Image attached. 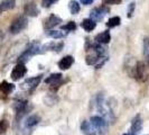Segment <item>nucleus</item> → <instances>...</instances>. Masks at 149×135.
Wrapping results in <instances>:
<instances>
[{
	"instance_id": "1",
	"label": "nucleus",
	"mask_w": 149,
	"mask_h": 135,
	"mask_svg": "<svg viewBox=\"0 0 149 135\" xmlns=\"http://www.w3.org/2000/svg\"><path fill=\"white\" fill-rule=\"evenodd\" d=\"M92 105L95 107L97 112L100 114V117L104 118L107 123H114V116H113V110L111 109L110 105L108 104V101L105 100L102 94L97 95V97L94 98V103Z\"/></svg>"
},
{
	"instance_id": "2",
	"label": "nucleus",
	"mask_w": 149,
	"mask_h": 135,
	"mask_svg": "<svg viewBox=\"0 0 149 135\" xmlns=\"http://www.w3.org/2000/svg\"><path fill=\"white\" fill-rule=\"evenodd\" d=\"M40 53H44L43 46L39 45L38 42H34V43L30 44L29 47H27V49L22 53V55H20L19 59H18V63H24V64H25V62H27L31 56L40 54Z\"/></svg>"
},
{
	"instance_id": "3",
	"label": "nucleus",
	"mask_w": 149,
	"mask_h": 135,
	"mask_svg": "<svg viewBox=\"0 0 149 135\" xmlns=\"http://www.w3.org/2000/svg\"><path fill=\"white\" fill-rule=\"evenodd\" d=\"M27 25H28V19L25 16H19L13 20L10 27H9V30L11 34L16 35V34H19L20 32L25 30L27 27Z\"/></svg>"
},
{
	"instance_id": "4",
	"label": "nucleus",
	"mask_w": 149,
	"mask_h": 135,
	"mask_svg": "<svg viewBox=\"0 0 149 135\" xmlns=\"http://www.w3.org/2000/svg\"><path fill=\"white\" fill-rule=\"evenodd\" d=\"M90 122L93 124V126L97 128V134H101L103 135L107 133L108 131V123L104 118L100 117V116H92Z\"/></svg>"
},
{
	"instance_id": "5",
	"label": "nucleus",
	"mask_w": 149,
	"mask_h": 135,
	"mask_svg": "<svg viewBox=\"0 0 149 135\" xmlns=\"http://www.w3.org/2000/svg\"><path fill=\"white\" fill-rule=\"evenodd\" d=\"M149 77V67L143 62H137L136 64V78L140 81H146Z\"/></svg>"
},
{
	"instance_id": "6",
	"label": "nucleus",
	"mask_w": 149,
	"mask_h": 135,
	"mask_svg": "<svg viewBox=\"0 0 149 135\" xmlns=\"http://www.w3.org/2000/svg\"><path fill=\"white\" fill-rule=\"evenodd\" d=\"M26 73H27V68L25 67V64H24V63H18V64L13 69V71H11V73H10V77H11V79H13L14 81H18V80H20L22 78H24Z\"/></svg>"
},
{
	"instance_id": "7",
	"label": "nucleus",
	"mask_w": 149,
	"mask_h": 135,
	"mask_svg": "<svg viewBox=\"0 0 149 135\" xmlns=\"http://www.w3.org/2000/svg\"><path fill=\"white\" fill-rule=\"evenodd\" d=\"M107 13H109V8L108 7L102 6V7L94 8V9H92L91 13H90V19H92V20H94V22H99V20H101V19L107 15Z\"/></svg>"
},
{
	"instance_id": "8",
	"label": "nucleus",
	"mask_w": 149,
	"mask_h": 135,
	"mask_svg": "<svg viewBox=\"0 0 149 135\" xmlns=\"http://www.w3.org/2000/svg\"><path fill=\"white\" fill-rule=\"evenodd\" d=\"M60 22H62V18H60L58 16L52 14V15H49L44 20L43 26H44V28L46 30H51L52 28H54L55 26L60 25Z\"/></svg>"
},
{
	"instance_id": "9",
	"label": "nucleus",
	"mask_w": 149,
	"mask_h": 135,
	"mask_svg": "<svg viewBox=\"0 0 149 135\" xmlns=\"http://www.w3.org/2000/svg\"><path fill=\"white\" fill-rule=\"evenodd\" d=\"M42 80V75H37V77H33V78H28L25 80V82L22 84V88L27 91H31L37 87L39 82Z\"/></svg>"
},
{
	"instance_id": "10",
	"label": "nucleus",
	"mask_w": 149,
	"mask_h": 135,
	"mask_svg": "<svg viewBox=\"0 0 149 135\" xmlns=\"http://www.w3.org/2000/svg\"><path fill=\"white\" fill-rule=\"evenodd\" d=\"M24 13L31 17H37L39 14V9L35 2H28L24 6Z\"/></svg>"
},
{
	"instance_id": "11",
	"label": "nucleus",
	"mask_w": 149,
	"mask_h": 135,
	"mask_svg": "<svg viewBox=\"0 0 149 135\" xmlns=\"http://www.w3.org/2000/svg\"><path fill=\"white\" fill-rule=\"evenodd\" d=\"M81 131L85 135H97V128L93 126L91 122H88V120H84L81 124Z\"/></svg>"
},
{
	"instance_id": "12",
	"label": "nucleus",
	"mask_w": 149,
	"mask_h": 135,
	"mask_svg": "<svg viewBox=\"0 0 149 135\" xmlns=\"http://www.w3.org/2000/svg\"><path fill=\"white\" fill-rule=\"evenodd\" d=\"M142 129V120L140 115H137L134 117L132 122H131V127H130V132L132 135H136L137 133H139Z\"/></svg>"
},
{
	"instance_id": "13",
	"label": "nucleus",
	"mask_w": 149,
	"mask_h": 135,
	"mask_svg": "<svg viewBox=\"0 0 149 135\" xmlns=\"http://www.w3.org/2000/svg\"><path fill=\"white\" fill-rule=\"evenodd\" d=\"M62 78H63V75H61V73H53L49 77H47L46 79H45V83H47V84H49V86H56V89L61 87V80H62Z\"/></svg>"
},
{
	"instance_id": "14",
	"label": "nucleus",
	"mask_w": 149,
	"mask_h": 135,
	"mask_svg": "<svg viewBox=\"0 0 149 135\" xmlns=\"http://www.w3.org/2000/svg\"><path fill=\"white\" fill-rule=\"evenodd\" d=\"M73 63H74V58L72 55H66L63 59H61L60 62L57 63V65L61 70H67L73 65Z\"/></svg>"
},
{
	"instance_id": "15",
	"label": "nucleus",
	"mask_w": 149,
	"mask_h": 135,
	"mask_svg": "<svg viewBox=\"0 0 149 135\" xmlns=\"http://www.w3.org/2000/svg\"><path fill=\"white\" fill-rule=\"evenodd\" d=\"M16 6V0H2L0 2V15L5 11L14 9Z\"/></svg>"
},
{
	"instance_id": "16",
	"label": "nucleus",
	"mask_w": 149,
	"mask_h": 135,
	"mask_svg": "<svg viewBox=\"0 0 149 135\" xmlns=\"http://www.w3.org/2000/svg\"><path fill=\"white\" fill-rule=\"evenodd\" d=\"M110 41H111V35L108 30H104L95 36V42L99 44H108Z\"/></svg>"
},
{
	"instance_id": "17",
	"label": "nucleus",
	"mask_w": 149,
	"mask_h": 135,
	"mask_svg": "<svg viewBox=\"0 0 149 135\" xmlns=\"http://www.w3.org/2000/svg\"><path fill=\"white\" fill-rule=\"evenodd\" d=\"M39 122H40V117H39L38 115H31V116H29L27 120H25L24 125H25V128L29 129V128L35 127Z\"/></svg>"
},
{
	"instance_id": "18",
	"label": "nucleus",
	"mask_w": 149,
	"mask_h": 135,
	"mask_svg": "<svg viewBox=\"0 0 149 135\" xmlns=\"http://www.w3.org/2000/svg\"><path fill=\"white\" fill-rule=\"evenodd\" d=\"M64 44L63 43H48V44L43 45V51H55V52H61Z\"/></svg>"
},
{
	"instance_id": "19",
	"label": "nucleus",
	"mask_w": 149,
	"mask_h": 135,
	"mask_svg": "<svg viewBox=\"0 0 149 135\" xmlns=\"http://www.w3.org/2000/svg\"><path fill=\"white\" fill-rule=\"evenodd\" d=\"M15 89V84L13 83H9L7 81H2L0 82V91L3 94V95H9L11 94Z\"/></svg>"
},
{
	"instance_id": "20",
	"label": "nucleus",
	"mask_w": 149,
	"mask_h": 135,
	"mask_svg": "<svg viewBox=\"0 0 149 135\" xmlns=\"http://www.w3.org/2000/svg\"><path fill=\"white\" fill-rule=\"evenodd\" d=\"M81 26H82V28L85 32H92V30L97 27V22L89 18V19H84L82 22V24H81Z\"/></svg>"
},
{
	"instance_id": "21",
	"label": "nucleus",
	"mask_w": 149,
	"mask_h": 135,
	"mask_svg": "<svg viewBox=\"0 0 149 135\" xmlns=\"http://www.w3.org/2000/svg\"><path fill=\"white\" fill-rule=\"evenodd\" d=\"M46 35L55 39H60L66 36V32H62V30H48L46 32Z\"/></svg>"
},
{
	"instance_id": "22",
	"label": "nucleus",
	"mask_w": 149,
	"mask_h": 135,
	"mask_svg": "<svg viewBox=\"0 0 149 135\" xmlns=\"http://www.w3.org/2000/svg\"><path fill=\"white\" fill-rule=\"evenodd\" d=\"M68 9H70V11H71L72 15H76L80 11L81 7H80V4L76 0H71L68 2Z\"/></svg>"
},
{
	"instance_id": "23",
	"label": "nucleus",
	"mask_w": 149,
	"mask_h": 135,
	"mask_svg": "<svg viewBox=\"0 0 149 135\" xmlns=\"http://www.w3.org/2000/svg\"><path fill=\"white\" fill-rule=\"evenodd\" d=\"M143 56H145V60L146 63L149 67V38L145 37L143 38Z\"/></svg>"
},
{
	"instance_id": "24",
	"label": "nucleus",
	"mask_w": 149,
	"mask_h": 135,
	"mask_svg": "<svg viewBox=\"0 0 149 135\" xmlns=\"http://www.w3.org/2000/svg\"><path fill=\"white\" fill-rule=\"evenodd\" d=\"M120 22H121V19H120V17L118 16H114V17H111L108 22H107V26L109 27V28H112V27H117V26H119Z\"/></svg>"
},
{
	"instance_id": "25",
	"label": "nucleus",
	"mask_w": 149,
	"mask_h": 135,
	"mask_svg": "<svg viewBox=\"0 0 149 135\" xmlns=\"http://www.w3.org/2000/svg\"><path fill=\"white\" fill-rule=\"evenodd\" d=\"M57 100H58V98H57V96H55V95H47L44 99L45 104L47 106L55 105V104L57 103Z\"/></svg>"
},
{
	"instance_id": "26",
	"label": "nucleus",
	"mask_w": 149,
	"mask_h": 135,
	"mask_svg": "<svg viewBox=\"0 0 149 135\" xmlns=\"http://www.w3.org/2000/svg\"><path fill=\"white\" fill-rule=\"evenodd\" d=\"M61 30H66V32H73L76 30V24H75V22H68L66 25L61 26Z\"/></svg>"
},
{
	"instance_id": "27",
	"label": "nucleus",
	"mask_w": 149,
	"mask_h": 135,
	"mask_svg": "<svg viewBox=\"0 0 149 135\" xmlns=\"http://www.w3.org/2000/svg\"><path fill=\"white\" fill-rule=\"evenodd\" d=\"M8 126H9V125H8L7 120H0V135L6 133V131L8 129Z\"/></svg>"
},
{
	"instance_id": "28",
	"label": "nucleus",
	"mask_w": 149,
	"mask_h": 135,
	"mask_svg": "<svg viewBox=\"0 0 149 135\" xmlns=\"http://www.w3.org/2000/svg\"><path fill=\"white\" fill-rule=\"evenodd\" d=\"M57 0H42V6L44 8L51 7L53 4H55Z\"/></svg>"
},
{
	"instance_id": "29",
	"label": "nucleus",
	"mask_w": 149,
	"mask_h": 135,
	"mask_svg": "<svg viewBox=\"0 0 149 135\" xmlns=\"http://www.w3.org/2000/svg\"><path fill=\"white\" fill-rule=\"evenodd\" d=\"M134 7H136V4L132 2V4H130V6H129V8H128V17H129V18H131L132 15H134Z\"/></svg>"
},
{
	"instance_id": "30",
	"label": "nucleus",
	"mask_w": 149,
	"mask_h": 135,
	"mask_svg": "<svg viewBox=\"0 0 149 135\" xmlns=\"http://www.w3.org/2000/svg\"><path fill=\"white\" fill-rule=\"evenodd\" d=\"M122 0H103L104 5H119Z\"/></svg>"
},
{
	"instance_id": "31",
	"label": "nucleus",
	"mask_w": 149,
	"mask_h": 135,
	"mask_svg": "<svg viewBox=\"0 0 149 135\" xmlns=\"http://www.w3.org/2000/svg\"><path fill=\"white\" fill-rule=\"evenodd\" d=\"M81 1V4H83V5H91L94 0H80Z\"/></svg>"
},
{
	"instance_id": "32",
	"label": "nucleus",
	"mask_w": 149,
	"mask_h": 135,
	"mask_svg": "<svg viewBox=\"0 0 149 135\" xmlns=\"http://www.w3.org/2000/svg\"><path fill=\"white\" fill-rule=\"evenodd\" d=\"M123 135H131V134H123Z\"/></svg>"
}]
</instances>
